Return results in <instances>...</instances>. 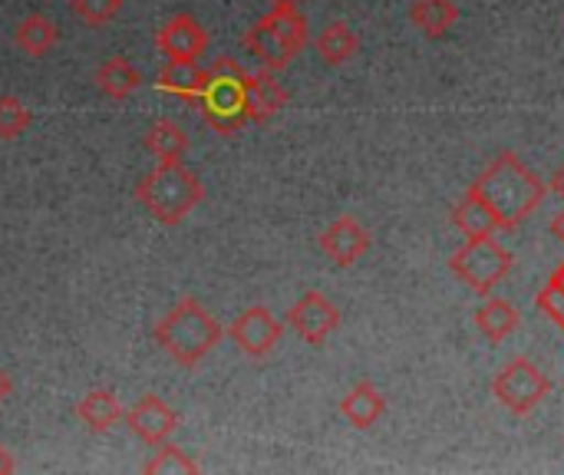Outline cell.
Returning a JSON list of instances; mask_svg holds the SVG:
<instances>
[{
    "mask_svg": "<svg viewBox=\"0 0 564 475\" xmlns=\"http://www.w3.org/2000/svg\"><path fill=\"white\" fill-rule=\"evenodd\" d=\"M469 188L496 212V218L502 222V231L525 222L545 198L542 179L512 152L496 155Z\"/></svg>",
    "mask_w": 564,
    "mask_h": 475,
    "instance_id": "obj_1",
    "label": "cell"
},
{
    "mask_svg": "<svg viewBox=\"0 0 564 475\" xmlns=\"http://www.w3.org/2000/svg\"><path fill=\"white\" fill-rule=\"evenodd\" d=\"M221 341V324L205 311V304L192 294H185L159 324H155V344L178 364V367H198L212 347Z\"/></svg>",
    "mask_w": 564,
    "mask_h": 475,
    "instance_id": "obj_2",
    "label": "cell"
},
{
    "mask_svg": "<svg viewBox=\"0 0 564 475\" xmlns=\"http://www.w3.org/2000/svg\"><path fill=\"white\" fill-rule=\"evenodd\" d=\"M135 198L159 225H178L205 198V185L192 169L182 165V159L159 162L152 172L139 179Z\"/></svg>",
    "mask_w": 564,
    "mask_h": 475,
    "instance_id": "obj_3",
    "label": "cell"
},
{
    "mask_svg": "<svg viewBox=\"0 0 564 475\" xmlns=\"http://www.w3.org/2000/svg\"><path fill=\"white\" fill-rule=\"evenodd\" d=\"M304 43H307V17L297 7H274L245 33V46L271 73L291 66V60L304 50Z\"/></svg>",
    "mask_w": 564,
    "mask_h": 475,
    "instance_id": "obj_4",
    "label": "cell"
},
{
    "mask_svg": "<svg viewBox=\"0 0 564 475\" xmlns=\"http://www.w3.org/2000/svg\"><path fill=\"white\" fill-rule=\"evenodd\" d=\"M202 116L212 129L218 132H238L248 122V106H245V69L231 60L221 56L208 69L205 93L198 96Z\"/></svg>",
    "mask_w": 564,
    "mask_h": 475,
    "instance_id": "obj_5",
    "label": "cell"
},
{
    "mask_svg": "<svg viewBox=\"0 0 564 475\" xmlns=\"http://www.w3.org/2000/svg\"><path fill=\"white\" fill-rule=\"evenodd\" d=\"M453 274L469 284L476 294H489L509 271H512V255L492 238H469L453 258H449Z\"/></svg>",
    "mask_w": 564,
    "mask_h": 475,
    "instance_id": "obj_6",
    "label": "cell"
},
{
    "mask_svg": "<svg viewBox=\"0 0 564 475\" xmlns=\"http://www.w3.org/2000/svg\"><path fill=\"white\" fill-rule=\"evenodd\" d=\"M492 393H496V400H499L509 413L529 417L542 400H549L552 384H549V377H545L529 357H516V360H509V364L496 374Z\"/></svg>",
    "mask_w": 564,
    "mask_h": 475,
    "instance_id": "obj_7",
    "label": "cell"
},
{
    "mask_svg": "<svg viewBox=\"0 0 564 475\" xmlns=\"http://www.w3.org/2000/svg\"><path fill=\"white\" fill-rule=\"evenodd\" d=\"M281 334H284V324L264 304H254V307L241 311L238 321L228 327V337L238 344V350L254 357V360H264L278 347Z\"/></svg>",
    "mask_w": 564,
    "mask_h": 475,
    "instance_id": "obj_8",
    "label": "cell"
},
{
    "mask_svg": "<svg viewBox=\"0 0 564 475\" xmlns=\"http://www.w3.org/2000/svg\"><path fill=\"white\" fill-rule=\"evenodd\" d=\"M288 324L291 331L304 341L321 347L337 327H340V311L321 294V291H307L301 294V301L288 311Z\"/></svg>",
    "mask_w": 564,
    "mask_h": 475,
    "instance_id": "obj_9",
    "label": "cell"
},
{
    "mask_svg": "<svg viewBox=\"0 0 564 475\" xmlns=\"http://www.w3.org/2000/svg\"><path fill=\"white\" fill-rule=\"evenodd\" d=\"M126 427H129V433L139 436L145 446H162V443H169V436L178 430V417H175V410H172L165 400L145 393V397H139V400L126 410Z\"/></svg>",
    "mask_w": 564,
    "mask_h": 475,
    "instance_id": "obj_10",
    "label": "cell"
},
{
    "mask_svg": "<svg viewBox=\"0 0 564 475\" xmlns=\"http://www.w3.org/2000/svg\"><path fill=\"white\" fill-rule=\"evenodd\" d=\"M321 251L337 265V268H350L357 265L367 251H370V231L350 218V215H340L337 222H330V228L321 235Z\"/></svg>",
    "mask_w": 564,
    "mask_h": 475,
    "instance_id": "obj_11",
    "label": "cell"
},
{
    "mask_svg": "<svg viewBox=\"0 0 564 475\" xmlns=\"http://www.w3.org/2000/svg\"><path fill=\"white\" fill-rule=\"evenodd\" d=\"M155 43L169 60H198L208 46V33L192 13H175L155 33Z\"/></svg>",
    "mask_w": 564,
    "mask_h": 475,
    "instance_id": "obj_12",
    "label": "cell"
},
{
    "mask_svg": "<svg viewBox=\"0 0 564 475\" xmlns=\"http://www.w3.org/2000/svg\"><path fill=\"white\" fill-rule=\"evenodd\" d=\"M288 102L284 86L271 76V69L261 73H245V106H248V122H268L274 119Z\"/></svg>",
    "mask_w": 564,
    "mask_h": 475,
    "instance_id": "obj_13",
    "label": "cell"
},
{
    "mask_svg": "<svg viewBox=\"0 0 564 475\" xmlns=\"http://www.w3.org/2000/svg\"><path fill=\"white\" fill-rule=\"evenodd\" d=\"M387 413V400L383 393L370 384V380H360L344 400H340V417L357 427V430H370L380 417Z\"/></svg>",
    "mask_w": 564,
    "mask_h": 475,
    "instance_id": "obj_14",
    "label": "cell"
},
{
    "mask_svg": "<svg viewBox=\"0 0 564 475\" xmlns=\"http://www.w3.org/2000/svg\"><path fill=\"white\" fill-rule=\"evenodd\" d=\"M453 222H456V228L463 231L466 241H469V238H486V235L502 231V222L496 218V212H492L473 188L459 198V205H456V212H453Z\"/></svg>",
    "mask_w": 564,
    "mask_h": 475,
    "instance_id": "obj_15",
    "label": "cell"
},
{
    "mask_svg": "<svg viewBox=\"0 0 564 475\" xmlns=\"http://www.w3.org/2000/svg\"><path fill=\"white\" fill-rule=\"evenodd\" d=\"M208 69L195 66V60H169L159 73V89L178 96V99H198L205 93Z\"/></svg>",
    "mask_w": 564,
    "mask_h": 475,
    "instance_id": "obj_16",
    "label": "cell"
},
{
    "mask_svg": "<svg viewBox=\"0 0 564 475\" xmlns=\"http://www.w3.org/2000/svg\"><path fill=\"white\" fill-rule=\"evenodd\" d=\"M76 417H79L93 433H106L109 427H116V423L126 417V410H122V403L116 400L112 390H89V393L76 403Z\"/></svg>",
    "mask_w": 564,
    "mask_h": 475,
    "instance_id": "obj_17",
    "label": "cell"
},
{
    "mask_svg": "<svg viewBox=\"0 0 564 475\" xmlns=\"http://www.w3.org/2000/svg\"><path fill=\"white\" fill-rule=\"evenodd\" d=\"M357 50H360V36L344 20H334L317 33V53L327 66H344Z\"/></svg>",
    "mask_w": 564,
    "mask_h": 475,
    "instance_id": "obj_18",
    "label": "cell"
},
{
    "mask_svg": "<svg viewBox=\"0 0 564 475\" xmlns=\"http://www.w3.org/2000/svg\"><path fill=\"white\" fill-rule=\"evenodd\" d=\"M13 40H17V46H20L26 56H46V53L56 46L59 30H56V23H53L50 17H43V13H30V17H23V20L17 23Z\"/></svg>",
    "mask_w": 564,
    "mask_h": 475,
    "instance_id": "obj_19",
    "label": "cell"
},
{
    "mask_svg": "<svg viewBox=\"0 0 564 475\" xmlns=\"http://www.w3.org/2000/svg\"><path fill=\"white\" fill-rule=\"evenodd\" d=\"M476 327L482 331V337L489 344H502L516 327H519V311L502 301V298H489L479 311H476Z\"/></svg>",
    "mask_w": 564,
    "mask_h": 475,
    "instance_id": "obj_20",
    "label": "cell"
},
{
    "mask_svg": "<svg viewBox=\"0 0 564 475\" xmlns=\"http://www.w3.org/2000/svg\"><path fill=\"white\" fill-rule=\"evenodd\" d=\"M96 86L109 99H129L139 86V69L126 56H112L96 69Z\"/></svg>",
    "mask_w": 564,
    "mask_h": 475,
    "instance_id": "obj_21",
    "label": "cell"
},
{
    "mask_svg": "<svg viewBox=\"0 0 564 475\" xmlns=\"http://www.w3.org/2000/svg\"><path fill=\"white\" fill-rule=\"evenodd\" d=\"M410 20L426 36H443L459 20V7L453 0H413L410 3Z\"/></svg>",
    "mask_w": 564,
    "mask_h": 475,
    "instance_id": "obj_22",
    "label": "cell"
},
{
    "mask_svg": "<svg viewBox=\"0 0 564 475\" xmlns=\"http://www.w3.org/2000/svg\"><path fill=\"white\" fill-rule=\"evenodd\" d=\"M145 149L159 162H178L188 152V136L172 119H159V122H152V129L145 136Z\"/></svg>",
    "mask_w": 564,
    "mask_h": 475,
    "instance_id": "obj_23",
    "label": "cell"
},
{
    "mask_svg": "<svg viewBox=\"0 0 564 475\" xmlns=\"http://www.w3.org/2000/svg\"><path fill=\"white\" fill-rule=\"evenodd\" d=\"M142 473H149V475L198 473V463H195L192 456H185L178 446H169V443H162V446H155L152 460H145V463H142Z\"/></svg>",
    "mask_w": 564,
    "mask_h": 475,
    "instance_id": "obj_24",
    "label": "cell"
},
{
    "mask_svg": "<svg viewBox=\"0 0 564 475\" xmlns=\"http://www.w3.org/2000/svg\"><path fill=\"white\" fill-rule=\"evenodd\" d=\"M30 126V109L17 96H0V139H17Z\"/></svg>",
    "mask_w": 564,
    "mask_h": 475,
    "instance_id": "obj_25",
    "label": "cell"
},
{
    "mask_svg": "<svg viewBox=\"0 0 564 475\" xmlns=\"http://www.w3.org/2000/svg\"><path fill=\"white\" fill-rule=\"evenodd\" d=\"M73 13L89 23V26H102L109 23L119 10H122V0H69Z\"/></svg>",
    "mask_w": 564,
    "mask_h": 475,
    "instance_id": "obj_26",
    "label": "cell"
},
{
    "mask_svg": "<svg viewBox=\"0 0 564 475\" xmlns=\"http://www.w3.org/2000/svg\"><path fill=\"white\" fill-rule=\"evenodd\" d=\"M535 304H539V311H542L549 321H555V324L564 331V284L555 278V274H552V281L542 288V294H539V301H535Z\"/></svg>",
    "mask_w": 564,
    "mask_h": 475,
    "instance_id": "obj_27",
    "label": "cell"
},
{
    "mask_svg": "<svg viewBox=\"0 0 564 475\" xmlns=\"http://www.w3.org/2000/svg\"><path fill=\"white\" fill-rule=\"evenodd\" d=\"M10 393H13V380H10V374L0 367V403H7V400H10Z\"/></svg>",
    "mask_w": 564,
    "mask_h": 475,
    "instance_id": "obj_28",
    "label": "cell"
},
{
    "mask_svg": "<svg viewBox=\"0 0 564 475\" xmlns=\"http://www.w3.org/2000/svg\"><path fill=\"white\" fill-rule=\"evenodd\" d=\"M549 188H552V192H555V195H558V198H562V202H564V165H562V169H558V172H555V175H552Z\"/></svg>",
    "mask_w": 564,
    "mask_h": 475,
    "instance_id": "obj_29",
    "label": "cell"
},
{
    "mask_svg": "<svg viewBox=\"0 0 564 475\" xmlns=\"http://www.w3.org/2000/svg\"><path fill=\"white\" fill-rule=\"evenodd\" d=\"M13 469H17V466H13L10 453H7V450L0 446V475H10V473H13Z\"/></svg>",
    "mask_w": 564,
    "mask_h": 475,
    "instance_id": "obj_30",
    "label": "cell"
},
{
    "mask_svg": "<svg viewBox=\"0 0 564 475\" xmlns=\"http://www.w3.org/2000/svg\"><path fill=\"white\" fill-rule=\"evenodd\" d=\"M552 235H555V238L564 245V212L562 215H555V222H552Z\"/></svg>",
    "mask_w": 564,
    "mask_h": 475,
    "instance_id": "obj_31",
    "label": "cell"
},
{
    "mask_svg": "<svg viewBox=\"0 0 564 475\" xmlns=\"http://www.w3.org/2000/svg\"><path fill=\"white\" fill-rule=\"evenodd\" d=\"M274 7H301L304 0H271Z\"/></svg>",
    "mask_w": 564,
    "mask_h": 475,
    "instance_id": "obj_32",
    "label": "cell"
},
{
    "mask_svg": "<svg viewBox=\"0 0 564 475\" xmlns=\"http://www.w3.org/2000/svg\"><path fill=\"white\" fill-rule=\"evenodd\" d=\"M555 278H558V281H562V284H564V265H562V268H558V271H555Z\"/></svg>",
    "mask_w": 564,
    "mask_h": 475,
    "instance_id": "obj_33",
    "label": "cell"
}]
</instances>
